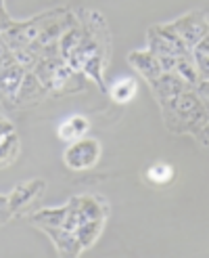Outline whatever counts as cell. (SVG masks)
Instances as JSON below:
<instances>
[{"instance_id":"9a60e30c","label":"cell","mask_w":209,"mask_h":258,"mask_svg":"<svg viewBox=\"0 0 209 258\" xmlns=\"http://www.w3.org/2000/svg\"><path fill=\"white\" fill-rule=\"evenodd\" d=\"M11 135H15V128H13V124L5 118V115H0V145H3Z\"/></svg>"},{"instance_id":"7c38bea8","label":"cell","mask_w":209,"mask_h":258,"mask_svg":"<svg viewBox=\"0 0 209 258\" xmlns=\"http://www.w3.org/2000/svg\"><path fill=\"white\" fill-rule=\"evenodd\" d=\"M190 55L194 61V68L199 72V78H207L209 76V38L207 36L190 48Z\"/></svg>"},{"instance_id":"3957f363","label":"cell","mask_w":209,"mask_h":258,"mask_svg":"<svg viewBox=\"0 0 209 258\" xmlns=\"http://www.w3.org/2000/svg\"><path fill=\"white\" fill-rule=\"evenodd\" d=\"M100 158V143L94 139H77L63 153V162L71 170H88L98 162Z\"/></svg>"},{"instance_id":"277c9868","label":"cell","mask_w":209,"mask_h":258,"mask_svg":"<svg viewBox=\"0 0 209 258\" xmlns=\"http://www.w3.org/2000/svg\"><path fill=\"white\" fill-rule=\"evenodd\" d=\"M169 28L180 36V40L188 48H192L207 36V15L205 11H192V13H186L184 17L176 19L174 23H169Z\"/></svg>"},{"instance_id":"9c48e42d","label":"cell","mask_w":209,"mask_h":258,"mask_svg":"<svg viewBox=\"0 0 209 258\" xmlns=\"http://www.w3.org/2000/svg\"><path fill=\"white\" fill-rule=\"evenodd\" d=\"M88 131H90V122L84 118V115H71V118L61 122V126H59V139L65 141V143H73V141L82 139Z\"/></svg>"},{"instance_id":"4fadbf2b","label":"cell","mask_w":209,"mask_h":258,"mask_svg":"<svg viewBox=\"0 0 209 258\" xmlns=\"http://www.w3.org/2000/svg\"><path fill=\"white\" fill-rule=\"evenodd\" d=\"M147 178L155 185H165V183H169V180L174 178V168L169 164H165V162H157L147 170Z\"/></svg>"},{"instance_id":"ba28073f","label":"cell","mask_w":209,"mask_h":258,"mask_svg":"<svg viewBox=\"0 0 209 258\" xmlns=\"http://www.w3.org/2000/svg\"><path fill=\"white\" fill-rule=\"evenodd\" d=\"M42 231L52 239V243L57 246V252H59L61 256H69V258H73V256H80V254L84 252L82 246H80V241L75 239L73 231L61 229V227H44Z\"/></svg>"},{"instance_id":"5bb4252c","label":"cell","mask_w":209,"mask_h":258,"mask_svg":"<svg viewBox=\"0 0 209 258\" xmlns=\"http://www.w3.org/2000/svg\"><path fill=\"white\" fill-rule=\"evenodd\" d=\"M19 156V137L17 133L11 135L3 145H0V168H5V166L13 164L15 158Z\"/></svg>"},{"instance_id":"7a4b0ae2","label":"cell","mask_w":209,"mask_h":258,"mask_svg":"<svg viewBox=\"0 0 209 258\" xmlns=\"http://www.w3.org/2000/svg\"><path fill=\"white\" fill-rule=\"evenodd\" d=\"M109 208L100 198H92V196H77L71 198L65 206V218L61 229L67 231H75L80 225L88 223V221H96V218H107Z\"/></svg>"},{"instance_id":"5b68a950","label":"cell","mask_w":209,"mask_h":258,"mask_svg":"<svg viewBox=\"0 0 209 258\" xmlns=\"http://www.w3.org/2000/svg\"><path fill=\"white\" fill-rule=\"evenodd\" d=\"M149 86L153 90L155 99L159 101V105H165V103L176 99L182 90L190 88L192 84H188L184 78H180V76L174 74V72H163L159 78H155L153 82H149Z\"/></svg>"},{"instance_id":"8992f818","label":"cell","mask_w":209,"mask_h":258,"mask_svg":"<svg viewBox=\"0 0 209 258\" xmlns=\"http://www.w3.org/2000/svg\"><path fill=\"white\" fill-rule=\"evenodd\" d=\"M46 189V183L40 178H36V180H28V183H21L15 187V191L11 193L9 198V208L11 212L15 214V212H21L25 208H30V204L34 200H38L42 196V191Z\"/></svg>"},{"instance_id":"6da1fadb","label":"cell","mask_w":209,"mask_h":258,"mask_svg":"<svg viewBox=\"0 0 209 258\" xmlns=\"http://www.w3.org/2000/svg\"><path fill=\"white\" fill-rule=\"evenodd\" d=\"M161 113L169 131L188 133L194 139H201L203 145H207V103L199 99L192 86L161 105Z\"/></svg>"},{"instance_id":"8fae6325","label":"cell","mask_w":209,"mask_h":258,"mask_svg":"<svg viewBox=\"0 0 209 258\" xmlns=\"http://www.w3.org/2000/svg\"><path fill=\"white\" fill-rule=\"evenodd\" d=\"M136 90H138V84L134 78H120V80H115L111 90H109V95L115 103H128V101H132L134 95H136Z\"/></svg>"},{"instance_id":"30bf717a","label":"cell","mask_w":209,"mask_h":258,"mask_svg":"<svg viewBox=\"0 0 209 258\" xmlns=\"http://www.w3.org/2000/svg\"><path fill=\"white\" fill-rule=\"evenodd\" d=\"M102 225H104V218H96V221H88V223L80 225L73 231V235H75L77 241H80L82 250L90 248L98 239V235L102 233Z\"/></svg>"},{"instance_id":"52a82bcc","label":"cell","mask_w":209,"mask_h":258,"mask_svg":"<svg viewBox=\"0 0 209 258\" xmlns=\"http://www.w3.org/2000/svg\"><path fill=\"white\" fill-rule=\"evenodd\" d=\"M128 63H130V66H132V68H134L147 82H153L155 78H159V76L163 74L159 59H157L149 48L132 50V53L128 55Z\"/></svg>"}]
</instances>
